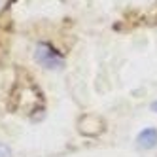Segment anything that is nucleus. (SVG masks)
<instances>
[{
    "mask_svg": "<svg viewBox=\"0 0 157 157\" xmlns=\"http://www.w3.org/2000/svg\"><path fill=\"white\" fill-rule=\"evenodd\" d=\"M34 57H36V61L44 66V68H51V70L61 68L63 63H64L61 55L51 46H48V44H38V48L34 51Z\"/></svg>",
    "mask_w": 157,
    "mask_h": 157,
    "instance_id": "nucleus-1",
    "label": "nucleus"
},
{
    "mask_svg": "<svg viewBox=\"0 0 157 157\" xmlns=\"http://www.w3.org/2000/svg\"><path fill=\"white\" fill-rule=\"evenodd\" d=\"M136 144L142 150H151L157 146V131L155 129H144L138 136H136Z\"/></svg>",
    "mask_w": 157,
    "mask_h": 157,
    "instance_id": "nucleus-2",
    "label": "nucleus"
},
{
    "mask_svg": "<svg viewBox=\"0 0 157 157\" xmlns=\"http://www.w3.org/2000/svg\"><path fill=\"white\" fill-rule=\"evenodd\" d=\"M0 157H12V150L4 142H0Z\"/></svg>",
    "mask_w": 157,
    "mask_h": 157,
    "instance_id": "nucleus-3",
    "label": "nucleus"
},
{
    "mask_svg": "<svg viewBox=\"0 0 157 157\" xmlns=\"http://www.w3.org/2000/svg\"><path fill=\"white\" fill-rule=\"evenodd\" d=\"M151 110H153V112H157V100H155V102L151 104Z\"/></svg>",
    "mask_w": 157,
    "mask_h": 157,
    "instance_id": "nucleus-4",
    "label": "nucleus"
}]
</instances>
